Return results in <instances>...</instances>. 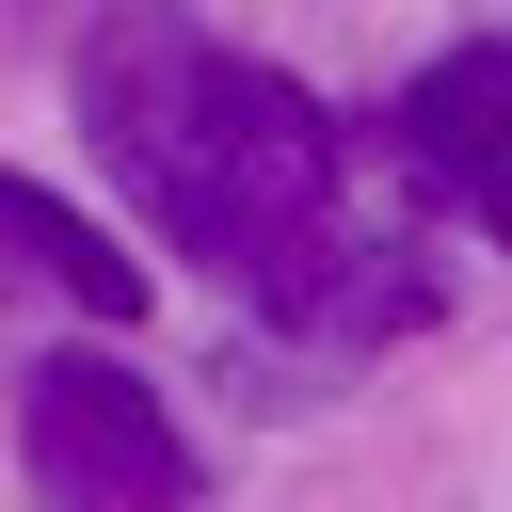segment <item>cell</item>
<instances>
[{
    "mask_svg": "<svg viewBox=\"0 0 512 512\" xmlns=\"http://www.w3.org/2000/svg\"><path fill=\"white\" fill-rule=\"evenodd\" d=\"M80 128H96L112 192L176 256H208L256 320H288L320 352L432 320V272L384 224H352V144L288 64L224 48L192 16H96L80 32Z\"/></svg>",
    "mask_w": 512,
    "mask_h": 512,
    "instance_id": "1",
    "label": "cell"
},
{
    "mask_svg": "<svg viewBox=\"0 0 512 512\" xmlns=\"http://www.w3.org/2000/svg\"><path fill=\"white\" fill-rule=\"evenodd\" d=\"M384 144H400V176H432L464 224H496V240H512V32L432 48V64L400 80Z\"/></svg>",
    "mask_w": 512,
    "mask_h": 512,
    "instance_id": "3",
    "label": "cell"
},
{
    "mask_svg": "<svg viewBox=\"0 0 512 512\" xmlns=\"http://www.w3.org/2000/svg\"><path fill=\"white\" fill-rule=\"evenodd\" d=\"M16 464H32L48 512H192V496H208L176 400H160L128 352H48V368L16 384Z\"/></svg>",
    "mask_w": 512,
    "mask_h": 512,
    "instance_id": "2",
    "label": "cell"
},
{
    "mask_svg": "<svg viewBox=\"0 0 512 512\" xmlns=\"http://www.w3.org/2000/svg\"><path fill=\"white\" fill-rule=\"evenodd\" d=\"M0 288L80 304L96 336H112V320H144V256H112V224H80L48 176H0Z\"/></svg>",
    "mask_w": 512,
    "mask_h": 512,
    "instance_id": "4",
    "label": "cell"
}]
</instances>
